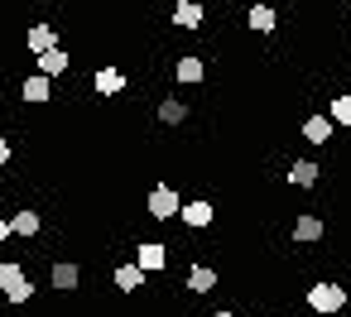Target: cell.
Segmentation results:
<instances>
[{
	"mask_svg": "<svg viewBox=\"0 0 351 317\" xmlns=\"http://www.w3.org/2000/svg\"><path fill=\"white\" fill-rule=\"evenodd\" d=\"M308 307H313L317 317H341V312L351 307V293H346L341 283H327V279H322V283L308 288Z\"/></svg>",
	"mask_w": 351,
	"mask_h": 317,
	"instance_id": "6da1fadb",
	"label": "cell"
},
{
	"mask_svg": "<svg viewBox=\"0 0 351 317\" xmlns=\"http://www.w3.org/2000/svg\"><path fill=\"white\" fill-rule=\"evenodd\" d=\"M145 207H149V216H154V221H173V216L183 212V197H178L169 183H159V188H149Z\"/></svg>",
	"mask_w": 351,
	"mask_h": 317,
	"instance_id": "3957f363",
	"label": "cell"
},
{
	"mask_svg": "<svg viewBox=\"0 0 351 317\" xmlns=\"http://www.w3.org/2000/svg\"><path fill=\"white\" fill-rule=\"evenodd\" d=\"M20 97H25L29 106H39V101H49V97H53V77H44V73H29V77L20 82Z\"/></svg>",
	"mask_w": 351,
	"mask_h": 317,
	"instance_id": "8fae6325",
	"label": "cell"
},
{
	"mask_svg": "<svg viewBox=\"0 0 351 317\" xmlns=\"http://www.w3.org/2000/svg\"><path fill=\"white\" fill-rule=\"evenodd\" d=\"M202 20H207V10L197 5V0H178L173 5V25L178 29H202Z\"/></svg>",
	"mask_w": 351,
	"mask_h": 317,
	"instance_id": "9a60e30c",
	"label": "cell"
},
{
	"mask_svg": "<svg viewBox=\"0 0 351 317\" xmlns=\"http://www.w3.org/2000/svg\"><path fill=\"white\" fill-rule=\"evenodd\" d=\"M135 264H140L145 274H159V269H169V245H159V240H145V245H135Z\"/></svg>",
	"mask_w": 351,
	"mask_h": 317,
	"instance_id": "8992f818",
	"label": "cell"
},
{
	"mask_svg": "<svg viewBox=\"0 0 351 317\" xmlns=\"http://www.w3.org/2000/svg\"><path fill=\"white\" fill-rule=\"evenodd\" d=\"M212 317H236V312H231V307H217V312H212Z\"/></svg>",
	"mask_w": 351,
	"mask_h": 317,
	"instance_id": "cb8c5ba5",
	"label": "cell"
},
{
	"mask_svg": "<svg viewBox=\"0 0 351 317\" xmlns=\"http://www.w3.org/2000/svg\"><path fill=\"white\" fill-rule=\"evenodd\" d=\"M327 116H332V125H351V97H332Z\"/></svg>",
	"mask_w": 351,
	"mask_h": 317,
	"instance_id": "44dd1931",
	"label": "cell"
},
{
	"mask_svg": "<svg viewBox=\"0 0 351 317\" xmlns=\"http://www.w3.org/2000/svg\"><path fill=\"white\" fill-rule=\"evenodd\" d=\"M0 293H5V303H29V298H34L29 274H25L15 259H0Z\"/></svg>",
	"mask_w": 351,
	"mask_h": 317,
	"instance_id": "7a4b0ae2",
	"label": "cell"
},
{
	"mask_svg": "<svg viewBox=\"0 0 351 317\" xmlns=\"http://www.w3.org/2000/svg\"><path fill=\"white\" fill-rule=\"evenodd\" d=\"M202 77H207V63H202L197 53H183V58L173 63V82H178V87H197Z\"/></svg>",
	"mask_w": 351,
	"mask_h": 317,
	"instance_id": "52a82bcc",
	"label": "cell"
},
{
	"mask_svg": "<svg viewBox=\"0 0 351 317\" xmlns=\"http://www.w3.org/2000/svg\"><path fill=\"white\" fill-rule=\"evenodd\" d=\"M245 29H250V34H274V29H279V15H274L269 5H250V10H245Z\"/></svg>",
	"mask_w": 351,
	"mask_h": 317,
	"instance_id": "4fadbf2b",
	"label": "cell"
},
{
	"mask_svg": "<svg viewBox=\"0 0 351 317\" xmlns=\"http://www.w3.org/2000/svg\"><path fill=\"white\" fill-rule=\"evenodd\" d=\"M346 293H351V288H346Z\"/></svg>",
	"mask_w": 351,
	"mask_h": 317,
	"instance_id": "d4e9b609",
	"label": "cell"
},
{
	"mask_svg": "<svg viewBox=\"0 0 351 317\" xmlns=\"http://www.w3.org/2000/svg\"><path fill=\"white\" fill-rule=\"evenodd\" d=\"M332 135H337L332 116H308V121H303V140H308V144H327Z\"/></svg>",
	"mask_w": 351,
	"mask_h": 317,
	"instance_id": "2e32d148",
	"label": "cell"
},
{
	"mask_svg": "<svg viewBox=\"0 0 351 317\" xmlns=\"http://www.w3.org/2000/svg\"><path fill=\"white\" fill-rule=\"evenodd\" d=\"M10 231H15V236H25V240H34V236L44 231V216H39V212H29V207H20V212H10Z\"/></svg>",
	"mask_w": 351,
	"mask_h": 317,
	"instance_id": "5bb4252c",
	"label": "cell"
},
{
	"mask_svg": "<svg viewBox=\"0 0 351 317\" xmlns=\"http://www.w3.org/2000/svg\"><path fill=\"white\" fill-rule=\"evenodd\" d=\"M92 92H97V97H121V92H125V73H121L116 63L97 68V73H92Z\"/></svg>",
	"mask_w": 351,
	"mask_h": 317,
	"instance_id": "5b68a950",
	"label": "cell"
},
{
	"mask_svg": "<svg viewBox=\"0 0 351 317\" xmlns=\"http://www.w3.org/2000/svg\"><path fill=\"white\" fill-rule=\"evenodd\" d=\"M0 164H10V140L0 135Z\"/></svg>",
	"mask_w": 351,
	"mask_h": 317,
	"instance_id": "603a6c76",
	"label": "cell"
},
{
	"mask_svg": "<svg viewBox=\"0 0 351 317\" xmlns=\"http://www.w3.org/2000/svg\"><path fill=\"white\" fill-rule=\"evenodd\" d=\"M25 49H29L34 58L53 53V49H58V29H53L49 20H34V25H29V34H25Z\"/></svg>",
	"mask_w": 351,
	"mask_h": 317,
	"instance_id": "277c9868",
	"label": "cell"
},
{
	"mask_svg": "<svg viewBox=\"0 0 351 317\" xmlns=\"http://www.w3.org/2000/svg\"><path fill=\"white\" fill-rule=\"evenodd\" d=\"M188 293H202V298L217 293V269L212 264H193L188 269Z\"/></svg>",
	"mask_w": 351,
	"mask_h": 317,
	"instance_id": "e0dca14e",
	"label": "cell"
},
{
	"mask_svg": "<svg viewBox=\"0 0 351 317\" xmlns=\"http://www.w3.org/2000/svg\"><path fill=\"white\" fill-rule=\"evenodd\" d=\"M322 236H327V221H322V216H313V212L293 216V240H298V245H313V240H322Z\"/></svg>",
	"mask_w": 351,
	"mask_h": 317,
	"instance_id": "9c48e42d",
	"label": "cell"
},
{
	"mask_svg": "<svg viewBox=\"0 0 351 317\" xmlns=\"http://www.w3.org/2000/svg\"><path fill=\"white\" fill-rule=\"evenodd\" d=\"M10 240V216H0V245Z\"/></svg>",
	"mask_w": 351,
	"mask_h": 317,
	"instance_id": "7402d4cb",
	"label": "cell"
},
{
	"mask_svg": "<svg viewBox=\"0 0 351 317\" xmlns=\"http://www.w3.org/2000/svg\"><path fill=\"white\" fill-rule=\"evenodd\" d=\"M68 63H73V58H68L63 49H53V53L34 58V73H44V77H63V73H68Z\"/></svg>",
	"mask_w": 351,
	"mask_h": 317,
	"instance_id": "ac0fdd59",
	"label": "cell"
},
{
	"mask_svg": "<svg viewBox=\"0 0 351 317\" xmlns=\"http://www.w3.org/2000/svg\"><path fill=\"white\" fill-rule=\"evenodd\" d=\"M49 283H53L58 293H73V288L82 283V264H73V259H58V264L49 269Z\"/></svg>",
	"mask_w": 351,
	"mask_h": 317,
	"instance_id": "30bf717a",
	"label": "cell"
},
{
	"mask_svg": "<svg viewBox=\"0 0 351 317\" xmlns=\"http://www.w3.org/2000/svg\"><path fill=\"white\" fill-rule=\"evenodd\" d=\"M341 317H346V312H341Z\"/></svg>",
	"mask_w": 351,
	"mask_h": 317,
	"instance_id": "484cf974",
	"label": "cell"
},
{
	"mask_svg": "<svg viewBox=\"0 0 351 317\" xmlns=\"http://www.w3.org/2000/svg\"><path fill=\"white\" fill-rule=\"evenodd\" d=\"M289 183H293V188H317V183H322V164L293 159V164H289Z\"/></svg>",
	"mask_w": 351,
	"mask_h": 317,
	"instance_id": "7c38bea8",
	"label": "cell"
},
{
	"mask_svg": "<svg viewBox=\"0 0 351 317\" xmlns=\"http://www.w3.org/2000/svg\"><path fill=\"white\" fill-rule=\"evenodd\" d=\"M212 216H217V207H212V202H183V212H178V221H183L188 231H207V226H212Z\"/></svg>",
	"mask_w": 351,
	"mask_h": 317,
	"instance_id": "ba28073f",
	"label": "cell"
},
{
	"mask_svg": "<svg viewBox=\"0 0 351 317\" xmlns=\"http://www.w3.org/2000/svg\"><path fill=\"white\" fill-rule=\"evenodd\" d=\"M116 288H125V293H135V288H145V269L130 259V264H121L116 269Z\"/></svg>",
	"mask_w": 351,
	"mask_h": 317,
	"instance_id": "ffe728a7",
	"label": "cell"
},
{
	"mask_svg": "<svg viewBox=\"0 0 351 317\" xmlns=\"http://www.w3.org/2000/svg\"><path fill=\"white\" fill-rule=\"evenodd\" d=\"M159 121H164V125H183V121H188V101H183V97H164V101H159Z\"/></svg>",
	"mask_w": 351,
	"mask_h": 317,
	"instance_id": "d6986e66",
	"label": "cell"
}]
</instances>
